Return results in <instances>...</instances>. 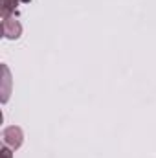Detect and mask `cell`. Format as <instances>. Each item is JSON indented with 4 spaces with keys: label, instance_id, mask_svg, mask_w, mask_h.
Instances as JSON below:
<instances>
[{
    "label": "cell",
    "instance_id": "cell-4",
    "mask_svg": "<svg viewBox=\"0 0 156 158\" xmlns=\"http://www.w3.org/2000/svg\"><path fill=\"white\" fill-rule=\"evenodd\" d=\"M11 151H13V149H9L7 145H4L2 151H0V153H2V158H13V153H11Z\"/></svg>",
    "mask_w": 156,
    "mask_h": 158
},
{
    "label": "cell",
    "instance_id": "cell-2",
    "mask_svg": "<svg viewBox=\"0 0 156 158\" xmlns=\"http://www.w3.org/2000/svg\"><path fill=\"white\" fill-rule=\"evenodd\" d=\"M2 33L4 37L9 40H17L22 35V24L11 15V17H4L2 19Z\"/></svg>",
    "mask_w": 156,
    "mask_h": 158
},
{
    "label": "cell",
    "instance_id": "cell-1",
    "mask_svg": "<svg viewBox=\"0 0 156 158\" xmlns=\"http://www.w3.org/2000/svg\"><path fill=\"white\" fill-rule=\"evenodd\" d=\"M2 142H4V145H7L9 149H18L20 145H22V142H24V132H22V129L18 127V125H9V127H6L4 131H2Z\"/></svg>",
    "mask_w": 156,
    "mask_h": 158
},
{
    "label": "cell",
    "instance_id": "cell-3",
    "mask_svg": "<svg viewBox=\"0 0 156 158\" xmlns=\"http://www.w3.org/2000/svg\"><path fill=\"white\" fill-rule=\"evenodd\" d=\"M17 6H18V0H2V19L11 17L15 13Z\"/></svg>",
    "mask_w": 156,
    "mask_h": 158
}]
</instances>
